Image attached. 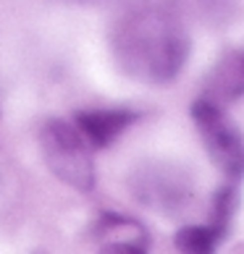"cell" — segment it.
Masks as SVG:
<instances>
[{"label": "cell", "instance_id": "6da1fadb", "mask_svg": "<svg viewBox=\"0 0 244 254\" xmlns=\"http://www.w3.org/2000/svg\"><path fill=\"white\" fill-rule=\"evenodd\" d=\"M116 55L126 71L150 81H168L181 71L189 55L186 34L155 13H139L116 34Z\"/></svg>", "mask_w": 244, "mask_h": 254}, {"label": "cell", "instance_id": "7a4b0ae2", "mask_svg": "<svg viewBox=\"0 0 244 254\" xmlns=\"http://www.w3.org/2000/svg\"><path fill=\"white\" fill-rule=\"evenodd\" d=\"M40 142H42L45 163L63 184L74 186L77 191H92V186H95V163H92L89 144L84 142L77 126L53 118L42 126Z\"/></svg>", "mask_w": 244, "mask_h": 254}, {"label": "cell", "instance_id": "3957f363", "mask_svg": "<svg viewBox=\"0 0 244 254\" xmlns=\"http://www.w3.org/2000/svg\"><path fill=\"white\" fill-rule=\"evenodd\" d=\"M192 121L213 163L234 181L244 178V134L223 108L208 97H200L192 105Z\"/></svg>", "mask_w": 244, "mask_h": 254}, {"label": "cell", "instance_id": "277c9868", "mask_svg": "<svg viewBox=\"0 0 244 254\" xmlns=\"http://www.w3.org/2000/svg\"><path fill=\"white\" fill-rule=\"evenodd\" d=\"M139 116L126 108H100V110H79L74 116V126L79 128L84 142L95 149H105L134 124Z\"/></svg>", "mask_w": 244, "mask_h": 254}, {"label": "cell", "instance_id": "5b68a950", "mask_svg": "<svg viewBox=\"0 0 244 254\" xmlns=\"http://www.w3.org/2000/svg\"><path fill=\"white\" fill-rule=\"evenodd\" d=\"M223 236L213 225H181L173 236V247L181 254H215Z\"/></svg>", "mask_w": 244, "mask_h": 254}, {"label": "cell", "instance_id": "8992f818", "mask_svg": "<svg viewBox=\"0 0 244 254\" xmlns=\"http://www.w3.org/2000/svg\"><path fill=\"white\" fill-rule=\"evenodd\" d=\"M213 92L215 95L208 97L213 102H218V97L231 100V97L242 95L244 92V58L231 55V58L221 63V71H215V76H213Z\"/></svg>", "mask_w": 244, "mask_h": 254}, {"label": "cell", "instance_id": "52a82bcc", "mask_svg": "<svg viewBox=\"0 0 244 254\" xmlns=\"http://www.w3.org/2000/svg\"><path fill=\"white\" fill-rule=\"evenodd\" d=\"M237 210H239V189H237V184L221 186V189L215 191V196H213V210H210V223L208 225H213V228L226 239Z\"/></svg>", "mask_w": 244, "mask_h": 254}, {"label": "cell", "instance_id": "ba28073f", "mask_svg": "<svg viewBox=\"0 0 244 254\" xmlns=\"http://www.w3.org/2000/svg\"><path fill=\"white\" fill-rule=\"evenodd\" d=\"M100 254H147L145 239H110L102 244Z\"/></svg>", "mask_w": 244, "mask_h": 254}]
</instances>
